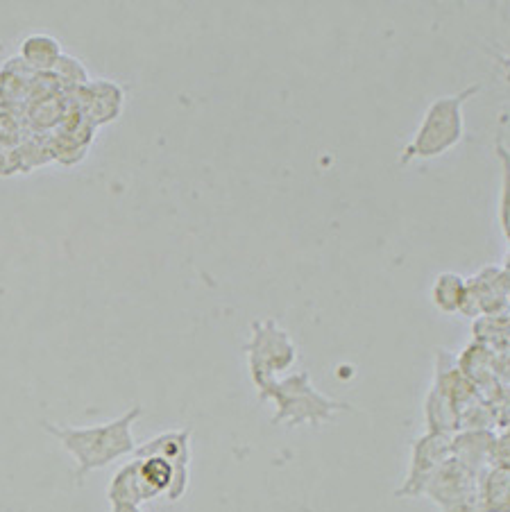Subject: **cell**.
<instances>
[{
  "label": "cell",
  "instance_id": "10",
  "mask_svg": "<svg viewBox=\"0 0 510 512\" xmlns=\"http://www.w3.org/2000/svg\"><path fill=\"white\" fill-rule=\"evenodd\" d=\"M467 300V279L458 272H440L431 286V302L440 313H461Z\"/></svg>",
  "mask_w": 510,
  "mask_h": 512
},
{
  "label": "cell",
  "instance_id": "7",
  "mask_svg": "<svg viewBox=\"0 0 510 512\" xmlns=\"http://www.w3.org/2000/svg\"><path fill=\"white\" fill-rule=\"evenodd\" d=\"M159 456L168 460L177 472L189 474L191 467V429H177L159 433L157 438L148 440L146 445L134 449V458Z\"/></svg>",
  "mask_w": 510,
  "mask_h": 512
},
{
  "label": "cell",
  "instance_id": "8",
  "mask_svg": "<svg viewBox=\"0 0 510 512\" xmlns=\"http://www.w3.org/2000/svg\"><path fill=\"white\" fill-rule=\"evenodd\" d=\"M495 438L497 435L488 429L458 431L452 435V458L476 474L486 472L490 467Z\"/></svg>",
  "mask_w": 510,
  "mask_h": 512
},
{
  "label": "cell",
  "instance_id": "1",
  "mask_svg": "<svg viewBox=\"0 0 510 512\" xmlns=\"http://www.w3.org/2000/svg\"><path fill=\"white\" fill-rule=\"evenodd\" d=\"M143 413L141 406H134L114 422L89 426V429H73V426L44 424L46 429L62 442L64 449L78 460V481L93 469L107 467L114 460L127 454H134L132 426Z\"/></svg>",
  "mask_w": 510,
  "mask_h": 512
},
{
  "label": "cell",
  "instance_id": "6",
  "mask_svg": "<svg viewBox=\"0 0 510 512\" xmlns=\"http://www.w3.org/2000/svg\"><path fill=\"white\" fill-rule=\"evenodd\" d=\"M452 458V435L445 433H424L411 447V463L404 483L399 485L395 497L399 499H415L424 497L433 474Z\"/></svg>",
  "mask_w": 510,
  "mask_h": 512
},
{
  "label": "cell",
  "instance_id": "5",
  "mask_svg": "<svg viewBox=\"0 0 510 512\" xmlns=\"http://www.w3.org/2000/svg\"><path fill=\"white\" fill-rule=\"evenodd\" d=\"M481 474L472 472L458 460L449 458L429 481L424 497H429L440 512H488L481 499Z\"/></svg>",
  "mask_w": 510,
  "mask_h": 512
},
{
  "label": "cell",
  "instance_id": "14",
  "mask_svg": "<svg viewBox=\"0 0 510 512\" xmlns=\"http://www.w3.org/2000/svg\"><path fill=\"white\" fill-rule=\"evenodd\" d=\"M112 512H141V508L130 503H112Z\"/></svg>",
  "mask_w": 510,
  "mask_h": 512
},
{
  "label": "cell",
  "instance_id": "11",
  "mask_svg": "<svg viewBox=\"0 0 510 512\" xmlns=\"http://www.w3.org/2000/svg\"><path fill=\"white\" fill-rule=\"evenodd\" d=\"M479 488L488 512H510V467L490 465L481 472Z\"/></svg>",
  "mask_w": 510,
  "mask_h": 512
},
{
  "label": "cell",
  "instance_id": "4",
  "mask_svg": "<svg viewBox=\"0 0 510 512\" xmlns=\"http://www.w3.org/2000/svg\"><path fill=\"white\" fill-rule=\"evenodd\" d=\"M248 352L250 377L254 388L261 390L270 381L286 377V372L297 361V347L288 331H284L275 320H263L252 324V338L245 345Z\"/></svg>",
  "mask_w": 510,
  "mask_h": 512
},
{
  "label": "cell",
  "instance_id": "2",
  "mask_svg": "<svg viewBox=\"0 0 510 512\" xmlns=\"http://www.w3.org/2000/svg\"><path fill=\"white\" fill-rule=\"evenodd\" d=\"M481 91V84H472L454 96L436 98L427 107L422 121L415 130L413 139L404 145L399 155V166H408L411 161H431L449 150H454L465 136V116L463 109L467 100L474 98Z\"/></svg>",
  "mask_w": 510,
  "mask_h": 512
},
{
  "label": "cell",
  "instance_id": "9",
  "mask_svg": "<svg viewBox=\"0 0 510 512\" xmlns=\"http://www.w3.org/2000/svg\"><path fill=\"white\" fill-rule=\"evenodd\" d=\"M109 503H130V506H141V503L152 501L141 481L139 474V460L132 458L130 463L118 469L116 476L107 488Z\"/></svg>",
  "mask_w": 510,
  "mask_h": 512
},
{
  "label": "cell",
  "instance_id": "12",
  "mask_svg": "<svg viewBox=\"0 0 510 512\" xmlns=\"http://www.w3.org/2000/svg\"><path fill=\"white\" fill-rule=\"evenodd\" d=\"M497 155L501 161V191H499V225L510 243V150L497 141Z\"/></svg>",
  "mask_w": 510,
  "mask_h": 512
},
{
  "label": "cell",
  "instance_id": "15",
  "mask_svg": "<svg viewBox=\"0 0 510 512\" xmlns=\"http://www.w3.org/2000/svg\"><path fill=\"white\" fill-rule=\"evenodd\" d=\"M499 66H504L506 82H510V57H499Z\"/></svg>",
  "mask_w": 510,
  "mask_h": 512
},
{
  "label": "cell",
  "instance_id": "13",
  "mask_svg": "<svg viewBox=\"0 0 510 512\" xmlns=\"http://www.w3.org/2000/svg\"><path fill=\"white\" fill-rule=\"evenodd\" d=\"M490 465L510 467V433H506L504 438H495V447H492Z\"/></svg>",
  "mask_w": 510,
  "mask_h": 512
},
{
  "label": "cell",
  "instance_id": "3",
  "mask_svg": "<svg viewBox=\"0 0 510 512\" xmlns=\"http://www.w3.org/2000/svg\"><path fill=\"white\" fill-rule=\"evenodd\" d=\"M257 395L261 401H272L275 404L272 424H286L291 429L304 424L320 426L334 420V415L338 413L352 411V406L345 404V401L322 395L311 383L309 372H295L279 377L257 390Z\"/></svg>",
  "mask_w": 510,
  "mask_h": 512
},
{
  "label": "cell",
  "instance_id": "16",
  "mask_svg": "<svg viewBox=\"0 0 510 512\" xmlns=\"http://www.w3.org/2000/svg\"><path fill=\"white\" fill-rule=\"evenodd\" d=\"M21 512H25V510H21Z\"/></svg>",
  "mask_w": 510,
  "mask_h": 512
}]
</instances>
